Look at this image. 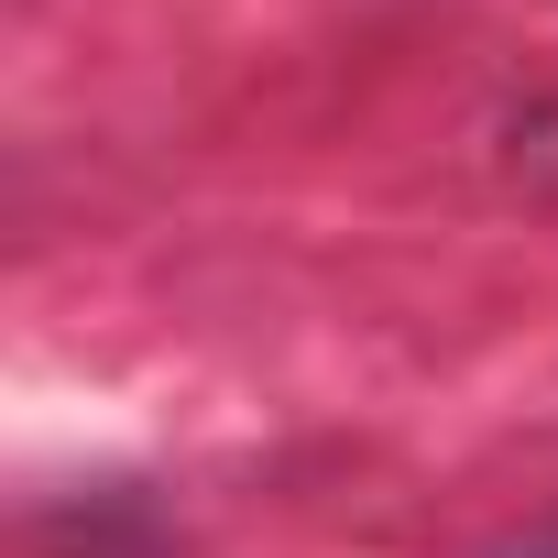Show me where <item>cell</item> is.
Masks as SVG:
<instances>
[{
	"label": "cell",
	"instance_id": "6da1fadb",
	"mask_svg": "<svg viewBox=\"0 0 558 558\" xmlns=\"http://www.w3.org/2000/svg\"><path fill=\"white\" fill-rule=\"evenodd\" d=\"M536 558H558V547H536Z\"/></svg>",
	"mask_w": 558,
	"mask_h": 558
}]
</instances>
